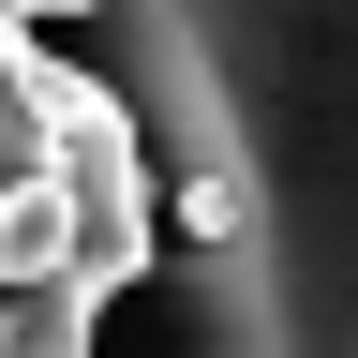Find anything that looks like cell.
<instances>
[{
    "label": "cell",
    "instance_id": "obj_2",
    "mask_svg": "<svg viewBox=\"0 0 358 358\" xmlns=\"http://www.w3.org/2000/svg\"><path fill=\"white\" fill-rule=\"evenodd\" d=\"M0 164L75 194V284L90 299H120L150 268V120H134L120 75L45 60L15 0H0Z\"/></svg>",
    "mask_w": 358,
    "mask_h": 358
},
{
    "label": "cell",
    "instance_id": "obj_3",
    "mask_svg": "<svg viewBox=\"0 0 358 358\" xmlns=\"http://www.w3.org/2000/svg\"><path fill=\"white\" fill-rule=\"evenodd\" d=\"M75 268V194L60 179H15L0 194V284H60Z\"/></svg>",
    "mask_w": 358,
    "mask_h": 358
},
{
    "label": "cell",
    "instance_id": "obj_7",
    "mask_svg": "<svg viewBox=\"0 0 358 358\" xmlns=\"http://www.w3.org/2000/svg\"><path fill=\"white\" fill-rule=\"evenodd\" d=\"M0 358H15V329H0Z\"/></svg>",
    "mask_w": 358,
    "mask_h": 358
},
{
    "label": "cell",
    "instance_id": "obj_4",
    "mask_svg": "<svg viewBox=\"0 0 358 358\" xmlns=\"http://www.w3.org/2000/svg\"><path fill=\"white\" fill-rule=\"evenodd\" d=\"M90 313H105V299H90L75 268H60V284H0V329H15V358H90Z\"/></svg>",
    "mask_w": 358,
    "mask_h": 358
},
{
    "label": "cell",
    "instance_id": "obj_5",
    "mask_svg": "<svg viewBox=\"0 0 358 358\" xmlns=\"http://www.w3.org/2000/svg\"><path fill=\"white\" fill-rule=\"evenodd\" d=\"M15 15H105V0H15Z\"/></svg>",
    "mask_w": 358,
    "mask_h": 358
},
{
    "label": "cell",
    "instance_id": "obj_1",
    "mask_svg": "<svg viewBox=\"0 0 358 358\" xmlns=\"http://www.w3.org/2000/svg\"><path fill=\"white\" fill-rule=\"evenodd\" d=\"M179 179V358H358V0H105Z\"/></svg>",
    "mask_w": 358,
    "mask_h": 358
},
{
    "label": "cell",
    "instance_id": "obj_6",
    "mask_svg": "<svg viewBox=\"0 0 358 358\" xmlns=\"http://www.w3.org/2000/svg\"><path fill=\"white\" fill-rule=\"evenodd\" d=\"M0 194H15V164H0Z\"/></svg>",
    "mask_w": 358,
    "mask_h": 358
}]
</instances>
